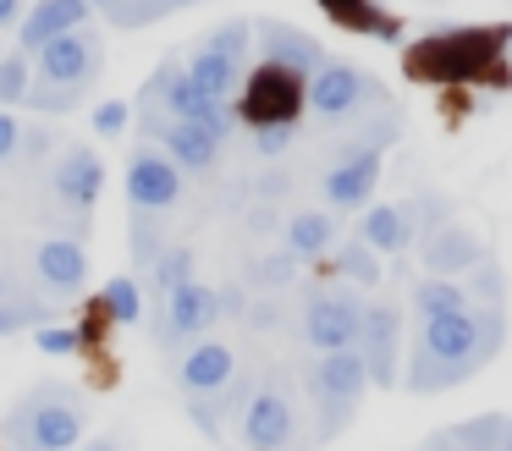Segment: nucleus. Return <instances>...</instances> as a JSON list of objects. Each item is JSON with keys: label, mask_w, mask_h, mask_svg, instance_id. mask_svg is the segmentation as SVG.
<instances>
[{"label": "nucleus", "mask_w": 512, "mask_h": 451, "mask_svg": "<svg viewBox=\"0 0 512 451\" xmlns=\"http://www.w3.org/2000/svg\"><path fill=\"white\" fill-rule=\"evenodd\" d=\"M254 39H259L265 66H281V72L303 77V83H309V77L331 61V55H325V44L314 39V33H303L298 22H287V17H259L254 22Z\"/></svg>", "instance_id": "obj_7"}, {"label": "nucleus", "mask_w": 512, "mask_h": 451, "mask_svg": "<svg viewBox=\"0 0 512 451\" xmlns=\"http://www.w3.org/2000/svg\"><path fill=\"white\" fill-rule=\"evenodd\" d=\"M276 319H281V308L270 303V297H265V303H254V308H248V325H276Z\"/></svg>", "instance_id": "obj_44"}, {"label": "nucleus", "mask_w": 512, "mask_h": 451, "mask_svg": "<svg viewBox=\"0 0 512 451\" xmlns=\"http://www.w3.org/2000/svg\"><path fill=\"white\" fill-rule=\"evenodd\" d=\"M375 182H380V154L375 149H347L342 160L325 171V198H331V209H358V204H369Z\"/></svg>", "instance_id": "obj_14"}, {"label": "nucleus", "mask_w": 512, "mask_h": 451, "mask_svg": "<svg viewBox=\"0 0 512 451\" xmlns=\"http://www.w3.org/2000/svg\"><path fill=\"white\" fill-rule=\"evenodd\" d=\"M182 198V171L166 160V149L144 143L127 165V204L133 209H149V215H166L171 204Z\"/></svg>", "instance_id": "obj_10"}, {"label": "nucleus", "mask_w": 512, "mask_h": 451, "mask_svg": "<svg viewBox=\"0 0 512 451\" xmlns=\"http://www.w3.org/2000/svg\"><path fill=\"white\" fill-rule=\"evenodd\" d=\"M248 44H254V22L232 17V22H221V28H215L210 39H204V50H210V55H221V61H232V66H243Z\"/></svg>", "instance_id": "obj_30"}, {"label": "nucleus", "mask_w": 512, "mask_h": 451, "mask_svg": "<svg viewBox=\"0 0 512 451\" xmlns=\"http://www.w3.org/2000/svg\"><path fill=\"white\" fill-rule=\"evenodd\" d=\"M23 105L45 110V116H67V110H78V105H83V88H61V83H34V88H28V99H23Z\"/></svg>", "instance_id": "obj_34"}, {"label": "nucleus", "mask_w": 512, "mask_h": 451, "mask_svg": "<svg viewBox=\"0 0 512 451\" xmlns=\"http://www.w3.org/2000/svg\"><path fill=\"white\" fill-rule=\"evenodd\" d=\"M34 61H39L34 77L61 83V88H83V83H94V77H100L105 44H100V33H94V28H72V33H61V39H50Z\"/></svg>", "instance_id": "obj_5"}, {"label": "nucleus", "mask_w": 512, "mask_h": 451, "mask_svg": "<svg viewBox=\"0 0 512 451\" xmlns=\"http://www.w3.org/2000/svg\"><path fill=\"white\" fill-rule=\"evenodd\" d=\"M226 314V292L221 286H204V281H188L182 292L166 297V319H160V341H177V336H204L215 330Z\"/></svg>", "instance_id": "obj_11"}, {"label": "nucleus", "mask_w": 512, "mask_h": 451, "mask_svg": "<svg viewBox=\"0 0 512 451\" xmlns=\"http://www.w3.org/2000/svg\"><path fill=\"white\" fill-rule=\"evenodd\" d=\"M380 99H386V88L353 61H325L320 72L303 83V105H309L314 116H353V110L380 105Z\"/></svg>", "instance_id": "obj_3"}, {"label": "nucleus", "mask_w": 512, "mask_h": 451, "mask_svg": "<svg viewBox=\"0 0 512 451\" xmlns=\"http://www.w3.org/2000/svg\"><path fill=\"white\" fill-rule=\"evenodd\" d=\"M166 17V0H116L111 11H105V22L111 28H149V22Z\"/></svg>", "instance_id": "obj_35"}, {"label": "nucleus", "mask_w": 512, "mask_h": 451, "mask_svg": "<svg viewBox=\"0 0 512 451\" xmlns=\"http://www.w3.org/2000/svg\"><path fill=\"white\" fill-rule=\"evenodd\" d=\"M397 347H402V308L397 303H364V330H358V358H364L369 385L391 391L397 385Z\"/></svg>", "instance_id": "obj_8"}, {"label": "nucleus", "mask_w": 512, "mask_h": 451, "mask_svg": "<svg viewBox=\"0 0 512 451\" xmlns=\"http://www.w3.org/2000/svg\"><path fill=\"white\" fill-rule=\"evenodd\" d=\"M292 138H298V121H276V127H259L254 132V149L270 160V154H287Z\"/></svg>", "instance_id": "obj_38"}, {"label": "nucleus", "mask_w": 512, "mask_h": 451, "mask_svg": "<svg viewBox=\"0 0 512 451\" xmlns=\"http://www.w3.org/2000/svg\"><path fill=\"white\" fill-rule=\"evenodd\" d=\"M45 149H50V132H45V127H23V138H17V154H28V160H39Z\"/></svg>", "instance_id": "obj_43"}, {"label": "nucleus", "mask_w": 512, "mask_h": 451, "mask_svg": "<svg viewBox=\"0 0 512 451\" xmlns=\"http://www.w3.org/2000/svg\"><path fill=\"white\" fill-rule=\"evenodd\" d=\"M413 303H419V319H441V314H468V292L457 281H441V275H424L413 286Z\"/></svg>", "instance_id": "obj_22"}, {"label": "nucleus", "mask_w": 512, "mask_h": 451, "mask_svg": "<svg viewBox=\"0 0 512 451\" xmlns=\"http://www.w3.org/2000/svg\"><path fill=\"white\" fill-rule=\"evenodd\" d=\"M83 451H122V440H116V435H94Z\"/></svg>", "instance_id": "obj_47"}, {"label": "nucleus", "mask_w": 512, "mask_h": 451, "mask_svg": "<svg viewBox=\"0 0 512 451\" xmlns=\"http://www.w3.org/2000/svg\"><path fill=\"white\" fill-rule=\"evenodd\" d=\"M188 413L204 435H221V407H210V396H188Z\"/></svg>", "instance_id": "obj_41"}, {"label": "nucleus", "mask_w": 512, "mask_h": 451, "mask_svg": "<svg viewBox=\"0 0 512 451\" xmlns=\"http://www.w3.org/2000/svg\"><path fill=\"white\" fill-rule=\"evenodd\" d=\"M358 330H364V297L342 292V286H325V292L309 297L303 308V336L320 352H353Z\"/></svg>", "instance_id": "obj_4"}, {"label": "nucleus", "mask_w": 512, "mask_h": 451, "mask_svg": "<svg viewBox=\"0 0 512 451\" xmlns=\"http://www.w3.org/2000/svg\"><path fill=\"white\" fill-rule=\"evenodd\" d=\"M232 347L226 341H199V347L182 358V391L188 396H221L232 385Z\"/></svg>", "instance_id": "obj_17"}, {"label": "nucleus", "mask_w": 512, "mask_h": 451, "mask_svg": "<svg viewBox=\"0 0 512 451\" xmlns=\"http://www.w3.org/2000/svg\"><path fill=\"white\" fill-rule=\"evenodd\" d=\"M419 451H457L452 429H446V435H430V440H419Z\"/></svg>", "instance_id": "obj_45"}, {"label": "nucleus", "mask_w": 512, "mask_h": 451, "mask_svg": "<svg viewBox=\"0 0 512 451\" xmlns=\"http://www.w3.org/2000/svg\"><path fill=\"white\" fill-rule=\"evenodd\" d=\"M83 424H89L83 418V396L72 385H39V391H28L12 407L6 440L17 451H67V446H78Z\"/></svg>", "instance_id": "obj_1"}, {"label": "nucleus", "mask_w": 512, "mask_h": 451, "mask_svg": "<svg viewBox=\"0 0 512 451\" xmlns=\"http://www.w3.org/2000/svg\"><path fill=\"white\" fill-rule=\"evenodd\" d=\"M160 143H166V160L177 171H215V160H221V143L199 121H171V132Z\"/></svg>", "instance_id": "obj_19"}, {"label": "nucleus", "mask_w": 512, "mask_h": 451, "mask_svg": "<svg viewBox=\"0 0 512 451\" xmlns=\"http://www.w3.org/2000/svg\"><path fill=\"white\" fill-rule=\"evenodd\" d=\"M501 451H512V435H507V446H501Z\"/></svg>", "instance_id": "obj_50"}, {"label": "nucleus", "mask_w": 512, "mask_h": 451, "mask_svg": "<svg viewBox=\"0 0 512 451\" xmlns=\"http://www.w3.org/2000/svg\"><path fill=\"white\" fill-rule=\"evenodd\" d=\"M364 248L369 253H402V248H413V204H375V209H364Z\"/></svg>", "instance_id": "obj_18"}, {"label": "nucleus", "mask_w": 512, "mask_h": 451, "mask_svg": "<svg viewBox=\"0 0 512 451\" xmlns=\"http://www.w3.org/2000/svg\"><path fill=\"white\" fill-rule=\"evenodd\" d=\"M336 237V215H325V209H298V215L287 220V253L292 259H314V253H325Z\"/></svg>", "instance_id": "obj_21"}, {"label": "nucleus", "mask_w": 512, "mask_h": 451, "mask_svg": "<svg viewBox=\"0 0 512 451\" xmlns=\"http://www.w3.org/2000/svg\"><path fill=\"white\" fill-rule=\"evenodd\" d=\"M160 105H166V116H171V121H199L204 110H210V99H204L199 88H193L188 66L171 61V72H166V94H160Z\"/></svg>", "instance_id": "obj_23"}, {"label": "nucleus", "mask_w": 512, "mask_h": 451, "mask_svg": "<svg viewBox=\"0 0 512 451\" xmlns=\"http://www.w3.org/2000/svg\"><path fill=\"white\" fill-rule=\"evenodd\" d=\"M127 116H133V110H127L122 99H111V105L94 110V132H100V138H116V132L127 127Z\"/></svg>", "instance_id": "obj_40"}, {"label": "nucleus", "mask_w": 512, "mask_h": 451, "mask_svg": "<svg viewBox=\"0 0 512 451\" xmlns=\"http://www.w3.org/2000/svg\"><path fill=\"white\" fill-rule=\"evenodd\" d=\"M39 319H45V303L28 297L12 275L0 270V336H12V330H23V325H39Z\"/></svg>", "instance_id": "obj_24"}, {"label": "nucleus", "mask_w": 512, "mask_h": 451, "mask_svg": "<svg viewBox=\"0 0 512 451\" xmlns=\"http://www.w3.org/2000/svg\"><path fill=\"white\" fill-rule=\"evenodd\" d=\"M243 440L254 451H298V413H292L287 391L265 385V391L248 396V407H243Z\"/></svg>", "instance_id": "obj_9"}, {"label": "nucleus", "mask_w": 512, "mask_h": 451, "mask_svg": "<svg viewBox=\"0 0 512 451\" xmlns=\"http://www.w3.org/2000/svg\"><path fill=\"white\" fill-rule=\"evenodd\" d=\"M17 138H23V121L0 110V165H6V160H17Z\"/></svg>", "instance_id": "obj_42"}, {"label": "nucleus", "mask_w": 512, "mask_h": 451, "mask_svg": "<svg viewBox=\"0 0 512 451\" xmlns=\"http://www.w3.org/2000/svg\"><path fill=\"white\" fill-rule=\"evenodd\" d=\"M17 17H23V0H0V28H12Z\"/></svg>", "instance_id": "obj_46"}, {"label": "nucleus", "mask_w": 512, "mask_h": 451, "mask_svg": "<svg viewBox=\"0 0 512 451\" xmlns=\"http://www.w3.org/2000/svg\"><path fill=\"white\" fill-rule=\"evenodd\" d=\"M28 88H34V66H28L23 50L0 55V105H23Z\"/></svg>", "instance_id": "obj_33"}, {"label": "nucleus", "mask_w": 512, "mask_h": 451, "mask_svg": "<svg viewBox=\"0 0 512 451\" xmlns=\"http://www.w3.org/2000/svg\"><path fill=\"white\" fill-rule=\"evenodd\" d=\"M100 187H105V160H100V154H89V149H67V154H61V165L50 171V193H56L67 209H78V215H89V209H94Z\"/></svg>", "instance_id": "obj_13"}, {"label": "nucleus", "mask_w": 512, "mask_h": 451, "mask_svg": "<svg viewBox=\"0 0 512 451\" xmlns=\"http://www.w3.org/2000/svg\"><path fill=\"white\" fill-rule=\"evenodd\" d=\"M364 391H369V374H364L358 352H320V363L309 374V396H314V413H320V440L342 435L353 424L358 407H364Z\"/></svg>", "instance_id": "obj_2"}, {"label": "nucleus", "mask_w": 512, "mask_h": 451, "mask_svg": "<svg viewBox=\"0 0 512 451\" xmlns=\"http://www.w3.org/2000/svg\"><path fill=\"white\" fill-rule=\"evenodd\" d=\"M78 330H61V325H39V352H56V358H67V352H78Z\"/></svg>", "instance_id": "obj_39"}, {"label": "nucleus", "mask_w": 512, "mask_h": 451, "mask_svg": "<svg viewBox=\"0 0 512 451\" xmlns=\"http://www.w3.org/2000/svg\"><path fill=\"white\" fill-rule=\"evenodd\" d=\"M34 270L45 286H56V292H78L83 281H89V248H83L78 237H45L34 248Z\"/></svg>", "instance_id": "obj_16"}, {"label": "nucleus", "mask_w": 512, "mask_h": 451, "mask_svg": "<svg viewBox=\"0 0 512 451\" xmlns=\"http://www.w3.org/2000/svg\"><path fill=\"white\" fill-rule=\"evenodd\" d=\"M188 77H193V88H199V94L210 99V105H232L237 88H243V66H232V61H221V55H210L204 44L193 50Z\"/></svg>", "instance_id": "obj_20"}, {"label": "nucleus", "mask_w": 512, "mask_h": 451, "mask_svg": "<svg viewBox=\"0 0 512 451\" xmlns=\"http://www.w3.org/2000/svg\"><path fill=\"white\" fill-rule=\"evenodd\" d=\"M193 270H199V253H193V248H166V253L155 259V286H160V297L182 292V286L193 281Z\"/></svg>", "instance_id": "obj_29"}, {"label": "nucleus", "mask_w": 512, "mask_h": 451, "mask_svg": "<svg viewBox=\"0 0 512 451\" xmlns=\"http://www.w3.org/2000/svg\"><path fill=\"white\" fill-rule=\"evenodd\" d=\"M479 259H485V242H479L468 226H457V220H441L430 237H419V264H424V275H441V281H452V275L474 270Z\"/></svg>", "instance_id": "obj_12"}, {"label": "nucleus", "mask_w": 512, "mask_h": 451, "mask_svg": "<svg viewBox=\"0 0 512 451\" xmlns=\"http://www.w3.org/2000/svg\"><path fill=\"white\" fill-rule=\"evenodd\" d=\"M105 314H111V319H122V325L144 319V286H138L133 275H116V281L105 286Z\"/></svg>", "instance_id": "obj_32"}, {"label": "nucleus", "mask_w": 512, "mask_h": 451, "mask_svg": "<svg viewBox=\"0 0 512 451\" xmlns=\"http://www.w3.org/2000/svg\"><path fill=\"white\" fill-rule=\"evenodd\" d=\"M182 6H199V0H166V11H182Z\"/></svg>", "instance_id": "obj_48"}, {"label": "nucleus", "mask_w": 512, "mask_h": 451, "mask_svg": "<svg viewBox=\"0 0 512 451\" xmlns=\"http://www.w3.org/2000/svg\"><path fill=\"white\" fill-rule=\"evenodd\" d=\"M298 110H303V77L265 66V61L243 77V116L254 121V132L276 127V121H298Z\"/></svg>", "instance_id": "obj_6"}, {"label": "nucleus", "mask_w": 512, "mask_h": 451, "mask_svg": "<svg viewBox=\"0 0 512 451\" xmlns=\"http://www.w3.org/2000/svg\"><path fill=\"white\" fill-rule=\"evenodd\" d=\"M320 6L331 11L336 22H353V28H369L375 39H397V28H391V22L380 17V11L369 6V0H320Z\"/></svg>", "instance_id": "obj_31"}, {"label": "nucleus", "mask_w": 512, "mask_h": 451, "mask_svg": "<svg viewBox=\"0 0 512 451\" xmlns=\"http://www.w3.org/2000/svg\"><path fill=\"white\" fill-rule=\"evenodd\" d=\"M89 6H94V11H111V6H116V0H89Z\"/></svg>", "instance_id": "obj_49"}, {"label": "nucleus", "mask_w": 512, "mask_h": 451, "mask_svg": "<svg viewBox=\"0 0 512 451\" xmlns=\"http://www.w3.org/2000/svg\"><path fill=\"white\" fill-rule=\"evenodd\" d=\"M507 435H512V418L507 413H479V418H468V424L452 429L457 451H501V446H507Z\"/></svg>", "instance_id": "obj_25"}, {"label": "nucleus", "mask_w": 512, "mask_h": 451, "mask_svg": "<svg viewBox=\"0 0 512 451\" xmlns=\"http://www.w3.org/2000/svg\"><path fill=\"white\" fill-rule=\"evenodd\" d=\"M468 303H479L474 314H490V308H507V275H501V264L490 259V253L474 264V292H468Z\"/></svg>", "instance_id": "obj_28"}, {"label": "nucleus", "mask_w": 512, "mask_h": 451, "mask_svg": "<svg viewBox=\"0 0 512 451\" xmlns=\"http://www.w3.org/2000/svg\"><path fill=\"white\" fill-rule=\"evenodd\" d=\"M127 248H133V264H155L166 253V220L149 215V209H133V220H127Z\"/></svg>", "instance_id": "obj_26"}, {"label": "nucleus", "mask_w": 512, "mask_h": 451, "mask_svg": "<svg viewBox=\"0 0 512 451\" xmlns=\"http://www.w3.org/2000/svg\"><path fill=\"white\" fill-rule=\"evenodd\" d=\"M336 270H342L353 286H375L380 281V264H375V253H369L364 242H347V248L336 253Z\"/></svg>", "instance_id": "obj_36"}, {"label": "nucleus", "mask_w": 512, "mask_h": 451, "mask_svg": "<svg viewBox=\"0 0 512 451\" xmlns=\"http://www.w3.org/2000/svg\"><path fill=\"white\" fill-rule=\"evenodd\" d=\"M292 275H298V259H292V253H259V259L248 264V281L254 286H287Z\"/></svg>", "instance_id": "obj_37"}, {"label": "nucleus", "mask_w": 512, "mask_h": 451, "mask_svg": "<svg viewBox=\"0 0 512 451\" xmlns=\"http://www.w3.org/2000/svg\"><path fill=\"white\" fill-rule=\"evenodd\" d=\"M452 385H463V374L446 369V363H435V358H430V352L413 347V358H408V391L430 396V391H452Z\"/></svg>", "instance_id": "obj_27"}, {"label": "nucleus", "mask_w": 512, "mask_h": 451, "mask_svg": "<svg viewBox=\"0 0 512 451\" xmlns=\"http://www.w3.org/2000/svg\"><path fill=\"white\" fill-rule=\"evenodd\" d=\"M89 0H39L34 11L23 17V33H17V50L23 55H39L50 39H61V33L72 28H89Z\"/></svg>", "instance_id": "obj_15"}]
</instances>
